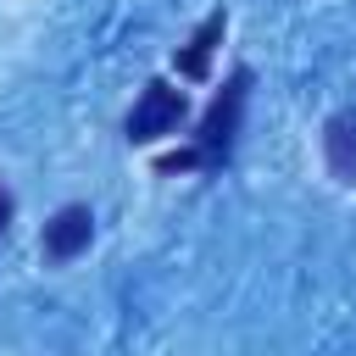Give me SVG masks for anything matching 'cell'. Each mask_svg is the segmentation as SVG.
I'll return each mask as SVG.
<instances>
[{"label":"cell","instance_id":"obj_1","mask_svg":"<svg viewBox=\"0 0 356 356\" xmlns=\"http://www.w3.org/2000/svg\"><path fill=\"white\" fill-rule=\"evenodd\" d=\"M245 89H250V72H234L222 83V95L211 100V111L200 117V134H195V161L200 167H217L239 134V111H245Z\"/></svg>","mask_w":356,"mask_h":356},{"label":"cell","instance_id":"obj_2","mask_svg":"<svg viewBox=\"0 0 356 356\" xmlns=\"http://www.w3.org/2000/svg\"><path fill=\"white\" fill-rule=\"evenodd\" d=\"M184 111H189L184 89H172V83L156 78V83H145L139 106L128 111V139H161V134H172L184 122Z\"/></svg>","mask_w":356,"mask_h":356},{"label":"cell","instance_id":"obj_3","mask_svg":"<svg viewBox=\"0 0 356 356\" xmlns=\"http://www.w3.org/2000/svg\"><path fill=\"white\" fill-rule=\"evenodd\" d=\"M89 234H95L89 206H61V211L44 222V256H50V261H72V256L89 245Z\"/></svg>","mask_w":356,"mask_h":356},{"label":"cell","instance_id":"obj_4","mask_svg":"<svg viewBox=\"0 0 356 356\" xmlns=\"http://www.w3.org/2000/svg\"><path fill=\"white\" fill-rule=\"evenodd\" d=\"M323 150H328V167H334V178L356 184V117H350V111L328 117V128H323Z\"/></svg>","mask_w":356,"mask_h":356},{"label":"cell","instance_id":"obj_5","mask_svg":"<svg viewBox=\"0 0 356 356\" xmlns=\"http://www.w3.org/2000/svg\"><path fill=\"white\" fill-rule=\"evenodd\" d=\"M222 39V11H211L206 22H200V33L178 50V72L184 78H206V67H211V44Z\"/></svg>","mask_w":356,"mask_h":356},{"label":"cell","instance_id":"obj_6","mask_svg":"<svg viewBox=\"0 0 356 356\" xmlns=\"http://www.w3.org/2000/svg\"><path fill=\"white\" fill-rule=\"evenodd\" d=\"M6 222H11V195L0 189V234H6Z\"/></svg>","mask_w":356,"mask_h":356}]
</instances>
